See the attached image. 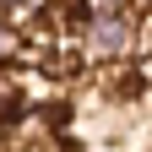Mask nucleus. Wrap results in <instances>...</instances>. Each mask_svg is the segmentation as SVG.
I'll list each match as a JSON object with an SVG mask.
<instances>
[{
    "mask_svg": "<svg viewBox=\"0 0 152 152\" xmlns=\"http://www.w3.org/2000/svg\"><path fill=\"white\" fill-rule=\"evenodd\" d=\"M141 49V16L136 11H120V16H87L82 27V60L98 71V65H125L136 60Z\"/></svg>",
    "mask_w": 152,
    "mask_h": 152,
    "instance_id": "1",
    "label": "nucleus"
},
{
    "mask_svg": "<svg viewBox=\"0 0 152 152\" xmlns=\"http://www.w3.org/2000/svg\"><path fill=\"white\" fill-rule=\"evenodd\" d=\"M22 54H27V44H22V33H16V22L0 16V65H16Z\"/></svg>",
    "mask_w": 152,
    "mask_h": 152,
    "instance_id": "2",
    "label": "nucleus"
},
{
    "mask_svg": "<svg viewBox=\"0 0 152 152\" xmlns=\"http://www.w3.org/2000/svg\"><path fill=\"white\" fill-rule=\"evenodd\" d=\"M147 6H152V0H147Z\"/></svg>",
    "mask_w": 152,
    "mask_h": 152,
    "instance_id": "4",
    "label": "nucleus"
},
{
    "mask_svg": "<svg viewBox=\"0 0 152 152\" xmlns=\"http://www.w3.org/2000/svg\"><path fill=\"white\" fill-rule=\"evenodd\" d=\"M22 6H33V0H0V16H6V11H22Z\"/></svg>",
    "mask_w": 152,
    "mask_h": 152,
    "instance_id": "3",
    "label": "nucleus"
}]
</instances>
